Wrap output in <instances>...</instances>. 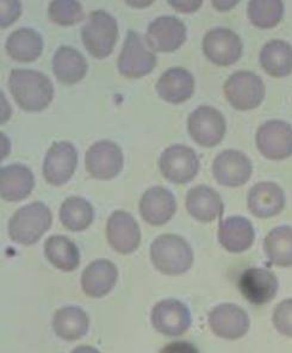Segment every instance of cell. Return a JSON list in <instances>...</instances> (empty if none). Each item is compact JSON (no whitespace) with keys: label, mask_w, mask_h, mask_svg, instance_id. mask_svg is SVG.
<instances>
[{"label":"cell","mask_w":292,"mask_h":353,"mask_svg":"<svg viewBox=\"0 0 292 353\" xmlns=\"http://www.w3.org/2000/svg\"><path fill=\"white\" fill-rule=\"evenodd\" d=\"M236 4H238V1H222V0L221 1H213V6L218 10H221V11L229 10L231 6H234Z\"/></svg>","instance_id":"obj_39"},{"label":"cell","mask_w":292,"mask_h":353,"mask_svg":"<svg viewBox=\"0 0 292 353\" xmlns=\"http://www.w3.org/2000/svg\"><path fill=\"white\" fill-rule=\"evenodd\" d=\"M159 353H200V351L189 341H173L166 345Z\"/></svg>","instance_id":"obj_37"},{"label":"cell","mask_w":292,"mask_h":353,"mask_svg":"<svg viewBox=\"0 0 292 353\" xmlns=\"http://www.w3.org/2000/svg\"><path fill=\"white\" fill-rule=\"evenodd\" d=\"M53 71L60 81L74 84L87 71V61L79 50L71 46H60L53 57Z\"/></svg>","instance_id":"obj_26"},{"label":"cell","mask_w":292,"mask_h":353,"mask_svg":"<svg viewBox=\"0 0 292 353\" xmlns=\"http://www.w3.org/2000/svg\"><path fill=\"white\" fill-rule=\"evenodd\" d=\"M117 37V21L105 10L92 11L81 28L83 43L96 58L107 57L112 52Z\"/></svg>","instance_id":"obj_4"},{"label":"cell","mask_w":292,"mask_h":353,"mask_svg":"<svg viewBox=\"0 0 292 353\" xmlns=\"http://www.w3.org/2000/svg\"><path fill=\"white\" fill-rule=\"evenodd\" d=\"M177 210V201L171 191L161 185L147 189L140 199V212L143 220L153 225H164Z\"/></svg>","instance_id":"obj_19"},{"label":"cell","mask_w":292,"mask_h":353,"mask_svg":"<svg viewBox=\"0 0 292 353\" xmlns=\"http://www.w3.org/2000/svg\"><path fill=\"white\" fill-rule=\"evenodd\" d=\"M242 48L244 46L240 36L228 28H213L204 35V54L218 66L235 63L241 57Z\"/></svg>","instance_id":"obj_10"},{"label":"cell","mask_w":292,"mask_h":353,"mask_svg":"<svg viewBox=\"0 0 292 353\" xmlns=\"http://www.w3.org/2000/svg\"><path fill=\"white\" fill-rule=\"evenodd\" d=\"M48 16L61 26H72L84 17L83 5L76 0H53L49 3Z\"/></svg>","instance_id":"obj_34"},{"label":"cell","mask_w":292,"mask_h":353,"mask_svg":"<svg viewBox=\"0 0 292 353\" xmlns=\"http://www.w3.org/2000/svg\"><path fill=\"white\" fill-rule=\"evenodd\" d=\"M186 208L192 217L200 222H211L221 216L225 204L221 196L211 186L196 185L186 194Z\"/></svg>","instance_id":"obj_23"},{"label":"cell","mask_w":292,"mask_h":353,"mask_svg":"<svg viewBox=\"0 0 292 353\" xmlns=\"http://www.w3.org/2000/svg\"><path fill=\"white\" fill-rule=\"evenodd\" d=\"M259 60L264 71L275 78L291 74L292 46L286 41H269L260 50Z\"/></svg>","instance_id":"obj_27"},{"label":"cell","mask_w":292,"mask_h":353,"mask_svg":"<svg viewBox=\"0 0 292 353\" xmlns=\"http://www.w3.org/2000/svg\"><path fill=\"white\" fill-rule=\"evenodd\" d=\"M272 321L280 334L292 338V299L282 301L275 307Z\"/></svg>","instance_id":"obj_35"},{"label":"cell","mask_w":292,"mask_h":353,"mask_svg":"<svg viewBox=\"0 0 292 353\" xmlns=\"http://www.w3.org/2000/svg\"><path fill=\"white\" fill-rule=\"evenodd\" d=\"M9 88L18 105L28 111L42 110L53 99V81L36 70L14 68L10 73Z\"/></svg>","instance_id":"obj_1"},{"label":"cell","mask_w":292,"mask_h":353,"mask_svg":"<svg viewBox=\"0 0 292 353\" xmlns=\"http://www.w3.org/2000/svg\"><path fill=\"white\" fill-rule=\"evenodd\" d=\"M258 150L267 159H286L292 155V127L282 119L266 121L258 128Z\"/></svg>","instance_id":"obj_8"},{"label":"cell","mask_w":292,"mask_h":353,"mask_svg":"<svg viewBox=\"0 0 292 353\" xmlns=\"http://www.w3.org/2000/svg\"><path fill=\"white\" fill-rule=\"evenodd\" d=\"M269 261L280 268L292 266V227L279 225L271 230L264 240Z\"/></svg>","instance_id":"obj_31"},{"label":"cell","mask_w":292,"mask_h":353,"mask_svg":"<svg viewBox=\"0 0 292 353\" xmlns=\"http://www.w3.org/2000/svg\"><path fill=\"white\" fill-rule=\"evenodd\" d=\"M90 320L83 309L68 305L54 314L53 330L56 336L67 341L80 339L87 333Z\"/></svg>","instance_id":"obj_29"},{"label":"cell","mask_w":292,"mask_h":353,"mask_svg":"<svg viewBox=\"0 0 292 353\" xmlns=\"http://www.w3.org/2000/svg\"><path fill=\"white\" fill-rule=\"evenodd\" d=\"M161 172L173 183H187L200 170V159L196 150L186 145H172L159 157Z\"/></svg>","instance_id":"obj_9"},{"label":"cell","mask_w":292,"mask_h":353,"mask_svg":"<svg viewBox=\"0 0 292 353\" xmlns=\"http://www.w3.org/2000/svg\"><path fill=\"white\" fill-rule=\"evenodd\" d=\"M45 254L52 264L62 271H73L80 264V252L76 243L65 235H50L45 243Z\"/></svg>","instance_id":"obj_30"},{"label":"cell","mask_w":292,"mask_h":353,"mask_svg":"<svg viewBox=\"0 0 292 353\" xmlns=\"http://www.w3.org/2000/svg\"><path fill=\"white\" fill-rule=\"evenodd\" d=\"M5 46L10 57L14 60L34 61L42 53L43 39L35 29L22 27L10 34Z\"/></svg>","instance_id":"obj_28"},{"label":"cell","mask_w":292,"mask_h":353,"mask_svg":"<svg viewBox=\"0 0 292 353\" xmlns=\"http://www.w3.org/2000/svg\"><path fill=\"white\" fill-rule=\"evenodd\" d=\"M35 185V176L30 168L23 163H11L0 171L1 196L6 201L25 199Z\"/></svg>","instance_id":"obj_25"},{"label":"cell","mask_w":292,"mask_h":353,"mask_svg":"<svg viewBox=\"0 0 292 353\" xmlns=\"http://www.w3.org/2000/svg\"><path fill=\"white\" fill-rule=\"evenodd\" d=\"M252 172V161L241 150H222L213 160V176L222 185H244Z\"/></svg>","instance_id":"obj_16"},{"label":"cell","mask_w":292,"mask_h":353,"mask_svg":"<svg viewBox=\"0 0 292 353\" xmlns=\"http://www.w3.org/2000/svg\"><path fill=\"white\" fill-rule=\"evenodd\" d=\"M152 263L165 274H182L190 269L194 252L190 243L177 234H161L151 245Z\"/></svg>","instance_id":"obj_2"},{"label":"cell","mask_w":292,"mask_h":353,"mask_svg":"<svg viewBox=\"0 0 292 353\" xmlns=\"http://www.w3.org/2000/svg\"><path fill=\"white\" fill-rule=\"evenodd\" d=\"M78 152L71 141L61 140L52 143L43 161V176L54 185L66 183L76 170Z\"/></svg>","instance_id":"obj_15"},{"label":"cell","mask_w":292,"mask_h":353,"mask_svg":"<svg viewBox=\"0 0 292 353\" xmlns=\"http://www.w3.org/2000/svg\"><path fill=\"white\" fill-rule=\"evenodd\" d=\"M227 101L238 110H251L262 104L265 85L262 78L251 71H238L228 77L223 85Z\"/></svg>","instance_id":"obj_5"},{"label":"cell","mask_w":292,"mask_h":353,"mask_svg":"<svg viewBox=\"0 0 292 353\" xmlns=\"http://www.w3.org/2000/svg\"><path fill=\"white\" fill-rule=\"evenodd\" d=\"M169 4L173 6V8L179 10V11L189 12V11H195V10L198 9L200 5H202V1H189V0L172 1V0H169Z\"/></svg>","instance_id":"obj_38"},{"label":"cell","mask_w":292,"mask_h":353,"mask_svg":"<svg viewBox=\"0 0 292 353\" xmlns=\"http://www.w3.org/2000/svg\"><path fill=\"white\" fill-rule=\"evenodd\" d=\"M209 326L222 339L236 340L247 334L251 320L239 305L222 303L209 314Z\"/></svg>","instance_id":"obj_14"},{"label":"cell","mask_w":292,"mask_h":353,"mask_svg":"<svg viewBox=\"0 0 292 353\" xmlns=\"http://www.w3.org/2000/svg\"><path fill=\"white\" fill-rule=\"evenodd\" d=\"M71 353H101L97 349H94L92 346H78L73 350Z\"/></svg>","instance_id":"obj_40"},{"label":"cell","mask_w":292,"mask_h":353,"mask_svg":"<svg viewBox=\"0 0 292 353\" xmlns=\"http://www.w3.org/2000/svg\"><path fill=\"white\" fill-rule=\"evenodd\" d=\"M59 215L67 230L80 232L92 223L94 210L87 199L80 196H71L62 202Z\"/></svg>","instance_id":"obj_32"},{"label":"cell","mask_w":292,"mask_h":353,"mask_svg":"<svg viewBox=\"0 0 292 353\" xmlns=\"http://www.w3.org/2000/svg\"><path fill=\"white\" fill-rule=\"evenodd\" d=\"M240 292L254 305L270 303L278 292L279 283L275 274L264 268L244 270L239 279Z\"/></svg>","instance_id":"obj_13"},{"label":"cell","mask_w":292,"mask_h":353,"mask_svg":"<svg viewBox=\"0 0 292 353\" xmlns=\"http://www.w3.org/2000/svg\"><path fill=\"white\" fill-rule=\"evenodd\" d=\"M255 232L252 222L244 216L222 219L218 225V241L227 251L241 253L252 246Z\"/></svg>","instance_id":"obj_22"},{"label":"cell","mask_w":292,"mask_h":353,"mask_svg":"<svg viewBox=\"0 0 292 353\" xmlns=\"http://www.w3.org/2000/svg\"><path fill=\"white\" fill-rule=\"evenodd\" d=\"M86 170L99 179H110L123 166V152L116 142L99 140L92 143L85 155Z\"/></svg>","instance_id":"obj_11"},{"label":"cell","mask_w":292,"mask_h":353,"mask_svg":"<svg viewBox=\"0 0 292 353\" xmlns=\"http://www.w3.org/2000/svg\"><path fill=\"white\" fill-rule=\"evenodd\" d=\"M117 279L116 265L107 259H98L90 263L83 271L81 288L89 297L101 299L114 289Z\"/></svg>","instance_id":"obj_21"},{"label":"cell","mask_w":292,"mask_h":353,"mask_svg":"<svg viewBox=\"0 0 292 353\" xmlns=\"http://www.w3.org/2000/svg\"><path fill=\"white\" fill-rule=\"evenodd\" d=\"M53 215L45 203L31 202L17 209L9 221L10 238L14 243L32 245L52 225Z\"/></svg>","instance_id":"obj_3"},{"label":"cell","mask_w":292,"mask_h":353,"mask_svg":"<svg viewBox=\"0 0 292 353\" xmlns=\"http://www.w3.org/2000/svg\"><path fill=\"white\" fill-rule=\"evenodd\" d=\"M155 63L156 55L147 48L143 37L138 31L129 30L117 60L121 73L128 78H138L149 73Z\"/></svg>","instance_id":"obj_7"},{"label":"cell","mask_w":292,"mask_h":353,"mask_svg":"<svg viewBox=\"0 0 292 353\" xmlns=\"http://www.w3.org/2000/svg\"><path fill=\"white\" fill-rule=\"evenodd\" d=\"M186 39V26L173 14H164L153 19L147 28L146 41L158 52H172Z\"/></svg>","instance_id":"obj_17"},{"label":"cell","mask_w":292,"mask_h":353,"mask_svg":"<svg viewBox=\"0 0 292 353\" xmlns=\"http://www.w3.org/2000/svg\"><path fill=\"white\" fill-rule=\"evenodd\" d=\"M107 236L111 248L122 254H128L138 248L141 230L132 214L115 210L107 219Z\"/></svg>","instance_id":"obj_18"},{"label":"cell","mask_w":292,"mask_h":353,"mask_svg":"<svg viewBox=\"0 0 292 353\" xmlns=\"http://www.w3.org/2000/svg\"><path fill=\"white\" fill-rule=\"evenodd\" d=\"M194 90L195 78L184 67H171L156 81V91L167 102H184L191 97Z\"/></svg>","instance_id":"obj_24"},{"label":"cell","mask_w":292,"mask_h":353,"mask_svg":"<svg viewBox=\"0 0 292 353\" xmlns=\"http://www.w3.org/2000/svg\"><path fill=\"white\" fill-rule=\"evenodd\" d=\"M22 4L19 1H1V27L4 28L14 22L21 14Z\"/></svg>","instance_id":"obj_36"},{"label":"cell","mask_w":292,"mask_h":353,"mask_svg":"<svg viewBox=\"0 0 292 353\" xmlns=\"http://www.w3.org/2000/svg\"><path fill=\"white\" fill-rule=\"evenodd\" d=\"M151 319L155 330L167 336H182L192 323L189 308L174 299L158 302L152 310Z\"/></svg>","instance_id":"obj_12"},{"label":"cell","mask_w":292,"mask_h":353,"mask_svg":"<svg viewBox=\"0 0 292 353\" xmlns=\"http://www.w3.org/2000/svg\"><path fill=\"white\" fill-rule=\"evenodd\" d=\"M226 129L225 116L213 106H198L187 117V130L202 146H216L225 137Z\"/></svg>","instance_id":"obj_6"},{"label":"cell","mask_w":292,"mask_h":353,"mask_svg":"<svg viewBox=\"0 0 292 353\" xmlns=\"http://www.w3.org/2000/svg\"><path fill=\"white\" fill-rule=\"evenodd\" d=\"M248 209L260 219L275 216L285 207L283 189L272 181H260L251 188L247 197Z\"/></svg>","instance_id":"obj_20"},{"label":"cell","mask_w":292,"mask_h":353,"mask_svg":"<svg viewBox=\"0 0 292 353\" xmlns=\"http://www.w3.org/2000/svg\"><path fill=\"white\" fill-rule=\"evenodd\" d=\"M248 17L255 27L269 29L279 24L284 16V3L280 0H251Z\"/></svg>","instance_id":"obj_33"}]
</instances>
